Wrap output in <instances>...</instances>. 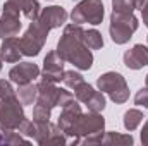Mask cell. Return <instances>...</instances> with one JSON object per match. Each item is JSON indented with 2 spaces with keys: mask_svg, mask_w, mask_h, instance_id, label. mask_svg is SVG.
Here are the masks:
<instances>
[{
  "mask_svg": "<svg viewBox=\"0 0 148 146\" xmlns=\"http://www.w3.org/2000/svg\"><path fill=\"white\" fill-rule=\"evenodd\" d=\"M0 57H2V60H5L9 64L19 62V59L23 57L19 38H16V36L3 38L2 40V46H0Z\"/></svg>",
  "mask_w": 148,
  "mask_h": 146,
  "instance_id": "15",
  "label": "cell"
},
{
  "mask_svg": "<svg viewBox=\"0 0 148 146\" xmlns=\"http://www.w3.org/2000/svg\"><path fill=\"white\" fill-rule=\"evenodd\" d=\"M105 16V9H103V2L102 0H81L79 3H76V7L71 12V19L76 24H93L98 26L102 24Z\"/></svg>",
  "mask_w": 148,
  "mask_h": 146,
  "instance_id": "5",
  "label": "cell"
},
{
  "mask_svg": "<svg viewBox=\"0 0 148 146\" xmlns=\"http://www.w3.org/2000/svg\"><path fill=\"white\" fill-rule=\"evenodd\" d=\"M0 145H2V139H0Z\"/></svg>",
  "mask_w": 148,
  "mask_h": 146,
  "instance_id": "36",
  "label": "cell"
},
{
  "mask_svg": "<svg viewBox=\"0 0 148 146\" xmlns=\"http://www.w3.org/2000/svg\"><path fill=\"white\" fill-rule=\"evenodd\" d=\"M62 83L67 86V88H77L81 83H84V77L79 72H74V71H64V77H62Z\"/></svg>",
  "mask_w": 148,
  "mask_h": 146,
  "instance_id": "26",
  "label": "cell"
},
{
  "mask_svg": "<svg viewBox=\"0 0 148 146\" xmlns=\"http://www.w3.org/2000/svg\"><path fill=\"white\" fill-rule=\"evenodd\" d=\"M19 9L12 2L3 3V12L0 17V38H9V36H17L21 31V19H19Z\"/></svg>",
  "mask_w": 148,
  "mask_h": 146,
  "instance_id": "9",
  "label": "cell"
},
{
  "mask_svg": "<svg viewBox=\"0 0 148 146\" xmlns=\"http://www.w3.org/2000/svg\"><path fill=\"white\" fill-rule=\"evenodd\" d=\"M93 93H95V89H93L88 83H81L77 88H74V96H76V100L81 102V103H86Z\"/></svg>",
  "mask_w": 148,
  "mask_h": 146,
  "instance_id": "25",
  "label": "cell"
},
{
  "mask_svg": "<svg viewBox=\"0 0 148 146\" xmlns=\"http://www.w3.org/2000/svg\"><path fill=\"white\" fill-rule=\"evenodd\" d=\"M71 100H74V95L71 91L64 89V88H59V95H57V107H64L66 103H69Z\"/></svg>",
  "mask_w": 148,
  "mask_h": 146,
  "instance_id": "30",
  "label": "cell"
},
{
  "mask_svg": "<svg viewBox=\"0 0 148 146\" xmlns=\"http://www.w3.org/2000/svg\"><path fill=\"white\" fill-rule=\"evenodd\" d=\"M141 143L148 146V120L143 124V129H141Z\"/></svg>",
  "mask_w": 148,
  "mask_h": 146,
  "instance_id": "31",
  "label": "cell"
},
{
  "mask_svg": "<svg viewBox=\"0 0 148 146\" xmlns=\"http://www.w3.org/2000/svg\"><path fill=\"white\" fill-rule=\"evenodd\" d=\"M124 65L133 71L143 69L145 65H148V46L138 43L131 50H127L124 53Z\"/></svg>",
  "mask_w": 148,
  "mask_h": 146,
  "instance_id": "13",
  "label": "cell"
},
{
  "mask_svg": "<svg viewBox=\"0 0 148 146\" xmlns=\"http://www.w3.org/2000/svg\"><path fill=\"white\" fill-rule=\"evenodd\" d=\"M38 88V96H36V102L53 108L57 107V95H59V88L55 86V83H50V81H40L36 84Z\"/></svg>",
  "mask_w": 148,
  "mask_h": 146,
  "instance_id": "16",
  "label": "cell"
},
{
  "mask_svg": "<svg viewBox=\"0 0 148 146\" xmlns=\"http://www.w3.org/2000/svg\"><path fill=\"white\" fill-rule=\"evenodd\" d=\"M102 145H110V146H131L133 145V136L131 134H119L115 131L103 132Z\"/></svg>",
  "mask_w": 148,
  "mask_h": 146,
  "instance_id": "19",
  "label": "cell"
},
{
  "mask_svg": "<svg viewBox=\"0 0 148 146\" xmlns=\"http://www.w3.org/2000/svg\"><path fill=\"white\" fill-rule=\"evenodd\" d=\"M140 26V21L134 14H126V12H114L110 14V28H109V33L114 43L117 45H124L127 43L133 33L138 29Z\"/></svg>",
  "mask_w": 148,
  "mask_h": 146,
  "instance_id": "2",
  "label": "cell"
},
{
  "mask_svg": "<svg viewBox=\"0 0 148 146\" xmlns=\"http://www.w3.org/2000/svg\"><path fill=\"white\" fill-rule=\"evenodd\" d=\"M12 96H17L16 91H14V88H12V84L9 81H5V79H0V100L12 98Z\"/></svg>",
  "mask_w": 148,
  "mask_h": 146,
  "instance_id": "28",
  "label": "cell"
},
{
  "mask_svg": "<svg viewBox=\"0 0 148 146\" xmlns=\"http://www.w3.org/2000/svg\"><path fill=\"white\" fill-rule=\"evenodd\" d=\"M112 10L114 12H126V14H133L134 7L129 0H112Z\"/></svg>",
  "mask_w": 148,
  "mask_h": 146,
  "instance_id": "27",
  "label": "cell"
},
{
  "mask_svg": "<svg viewBox=\"0 0 148 146\" xmlns=\"http://www.w3.org/2000/svg\"><path fill=\"white\" fill-rule=\"evenodd\" d=\"M86 105H88V110L90 112H103L105 108V96H103V91H95L91 96H90V100L86 102Z\"/></svg>",
  "mask_w": 148,
  "mask_h": 146,
  "instance_id": "23",
  "label": "cell"
},
{
  "mask_svg": "<svg viewBox=\"0 0 148 146\" xmlns=\"http://www.w3.org/2000/svg\"><path fill=\"white\" fill-rule=\"evenodd\" d=\"M145 83H147V86H148V74H147V79H145Z\"/></svg>",
  "mask_w": 148,
  "mask_h": 146,
  "instance_id": "35",
  "label": "cell"
},
{
  "mask_svg": "<svg viewBox=\"0 0 148 146\" xmlns=\"http://www.w3.org/2000/svg\"><path fill=\"white\" fill-rule=\"evenodd\" d=\"M141 122H143V112H140L136 108H129L124 113V127H126V131H129V132L134 131Z\"/></svg>",
  "mask_w": 148,
  "mask_h": 146,
  "instance_id": "21",
  "label": "cell"
},
{
  "mask_svg": "<svg viewBox=\"0 0 148 146\" xmlns=\"http://www.w3.org/2000/svg\"><path fill=\"white\" fill-rule=\"evenodd\" d=\"M62 77H64V59L57 53V50L48 52L43 60L41 79L50 83H60Z\"/></svg>",
  "mask_w": 148,
  "mask_h": 146,
  "instance_id": "10",
  "label": "cell"
},
{
  "mask_svg": "<svg viewBox=\"0 0 148 146\" xmlns=\"http://www.w3.org/2000/svg\"><path fill=\"white\" fill-rule=\"evenodd\" d=\"M134 103H136L138 107L148 108V86L141 88V89L134 95Z\"/></svg>",
  "mask_w": 148,
  "mask_h": 146,
  "instance_id": "29",
  "label": "cell"
},
{
  "mask_svg": "<svg viewBox=\"0 0 148 146\" xmlns=\"http://www.w3.org/2000/svg\"><path fill=\"white\" fill-rule=\"evenodd\" d=\"M129 2H131V3H133V7H134V9H138V10H141V9L148 3V0H129Z\"/></svg>",
  "mask_w": 148,
  "mask_h": 146,
  "instance_id": "32",
  "label": "cell"
},
{
  "mask_svg": "<svg viewBox=\"0 0 148 146\" xmlns=\"http://www.w3.org/2000/svg\"><path fill=\"white\" fill-rule=\"evenodd\" d=\"M26 119L23 103L17 96L0 100V124L10 129H19L23 120Z\"/></svg>",
  "mask_w": 148,
  "mask_h": 146,
  "instance_id": "7",
  "label": "cell"
},
{
  "mask_svg": "<svg viewBox=\"0 0 148 146\" xmlns=\"http://www.w3.org/2000/svg\"><path fill=\"white\" fill-rule=\"evenodd\" d=\"M50 115H52V108L35 102V107H33V120L35 122H48L50 120Z\"/></svg>",
  "mask_w": 148,
  "mask_h": 146,
  "instance_id": "24",
  "label": "cell"
},
{
  "mask_svg": "<svg viewBox=\"0 0 148 146\" xmlns=\"http://www.w3.org/2000/svg\"><path fill=\"white\" fill-rule=\"evenodd\" d=\"M38 96V88L36 84L28 83V84H21L17 89V98L21 100L23 105H35Z\"/></svg>",
  "mask_w": 148,
  "mask_h": 146,
  "instance_id": "20",
  "label": "cell"
},
{
  "mask_svg": "<svg viewBox=\"0 0 148 146\" xmlns=\"http://www.w3.org/2000/svg\"><path fill=\"white\" fill-rule=\"evenodd\" d=\"M0 139L5 145H29V141L24 139L17 129H10V127L2 126V124H0Z\"/></svg>",
  "mask_w": 148,
  "mask_h": 146,
  "instance_id": "18",
  "label": "cell"
},
{
  "mask_svg": "<svg viewBox=\"0 0 148 146\" xmlns=\"http://www.w3.org/2000/svg\"><path fill=\"white\" fill-rule=\"evenodd\" d=\"M41 74L40 67L36 64H31V62H19L17 65H14L10 71H9V77L12 83H16L17 86L21 84H28L31 83L33 79H36L38 76Z\"/></svg>",
  "mask_w": 148,
  "mask_h": 146,
  "instance_id": "11",
  "label": "cell"
},
{
  "mask_svg": "<svg viewBox=\"0 0 148 146\" xmlns=\"http://www.w3.org/2000/svg\"><path fill=\"white\" fill-rule=\"evenodd\" d=\"M9 2H12L29 21H35L38 19V16H40V3H38L36 0H9Z\"/></svg>",
  "mask_w": 148,
  "mask_h": 146,
  "instance_id": "17",
  "label": "cell"
},
{
  "mask_svg": "<svg viewBox=\"0 0 148 146\" xmlns=\"http://www.w3.org/2000/svg\"><path fill=\"white\" fill-rule=\"evenodd\" d=\"M48 31L50 29H47L38 19L31 21V24L26 29V33L19 38L23 55H26V57H36L38 53H40V50L43 48L45 41H47Z\"/></svg>",
  "mask_w": 148,
  "mask_h": 146,
  "instance_id": "6",
  "label": "cell"
},
{
  "mask_svg": "<svg viewBox=\"0 0 148 146\" xmlns=\"http://www.w3.org/2000/svg\"><path fill=\"white\" fill-rule=\"evenodd\" d=\"M100 91L107 93L114 103H126L129 100V86L124 76L119 72H105L97 79Z\"/></svg>",
  "mask_w": 148,
  "mask_h": 146,
  "instance_id": "3",
  "label": "cell"
},
{
  "mask_svg": "<svg viewBox=\"0 0 148 146\" xmlns=\"http://www.w3.org/2000/svg\"><path fill=\"white\" fill-rule=\"evenodd\" d=\"M36 132H35V141L41 146H64L67 143L64 131L57 126L48 122H35Z\"/></svg>",
  "mask_w": 148,
  "mask_h": 146,
  "instance_id": "8",
  "label": "cell"
},
{
  "mask_svg": "<svg viewBox=\"0 0 148 146\" xmlns=\"http://www.w3.org/2000/svg\"><path fill=\"white\" fill-rule=\"evenodd\" d=\"M103 129H105V119L98 112H88V113H81L77 117V120L73 124L67 136H73V145H77L79 138L103 132Z\"/></svg>",
  "mask_w": 148,
  "mask_h": 146,
  "instance_id": "4",
  "label": "cell"
},
{
  "mask_svg": "<svg viewBox=\"0 0 148 146\" xmlns=\"http://www.w3.org/2000/svg\"><path fill=\"white\" fill-rule=\"evenodd\" d=\"M141 17H143V24L148 28V3L141 9Z\"/></svg>",
  "mask_w": 148,
  "mask_h": 146,
  "instance_id": "33",
  "label": "cell"
},
{
  "mask_svg": "<svg viewBox=\"0 0 148 146\" xmlns=\"http://www.w3.org/2000/svg\"><path fill=\"white\" fill-rule=\"evenodd\" d=\"M38 21L47 29H55V28H60L67 21V12L60 5H52V7H47L40 12Z\"/></svg>",
  "mask_w": 148,
  "mask_h": 146,
  "instance_id": "12",
  "label": "cell"
},
{
  "mask_svg": "<svg viewBox=\"0 0 148 146\" xmlns=\"http://www.w3.org/2000/svg\"><path fill=\"white\" fill-rule=\"evenodd\" d=\"M57 53L64 62L73 64L81 71H88L93 65V53L84 43V29L81 24L71 23L64 28V33L57 43Z\"/></svg>",
  "mask_w": 148,
  "mask_h": 146,
  "instance_id": "1",
  "label": "cell"
},
{
  "mask_svg": "<svg viewBox=\"0 0 148 146\" xmlns=\"http://www.w3.org/2000/svg\"><path fill=\"white\" fill-rule=\"evenodd\" d=\"M81 113H83V112H81V105L77 103V100H71L69 103H66V105L62 107V112H60L59 120H57V126L64 131L66 136L69 134L73 124L77 120V117H79Z\"/></svg>",
  "mask_w": 148,
  "mask_h": 146,
  "instance_id": "14",
  "label": "cell"
},
{
  "mask_svg": "<svg viewBox=\"0 0 148 146\" xmlns=\"http://www.w3.org/2000/svg\"><path fill=\"white\" fill-rule=\"evenodd\" d=\"M0 71H2V57H0Z\"/></svg>",
  "mask_w": 148,
  "mask_h": 146,
  "instance_id": "34",
  "label": "cell"
},
{
  "mask_svg": "<svg viewBox=\"0 0 148 146\" xmlns=\"http://www.w3.org/2000/svg\"><path fill=\"white\" fill-rule=\"evenodd\" d=\"M84 43L90 50H100L103 46V38L102 33L97 31V29H88L84 31Z\"/></svg>",
  "mask_w": 148,
  "mask_h": 146,
  "instance_id": "22",
  "label": "cell"
}]
</instances>
